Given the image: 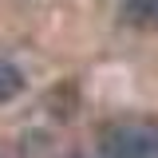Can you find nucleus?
I'll use <instances>...</instances> for the list:
<instances>
[{
	"instance_id": "1",
	"label": "nucleus",
	"mask_w": 158,
	"mask_h": 158,
	"mask_svg": "<svg viewBox=\"0 0 158 158\" xmlns=\"http://www.w3.org/2000/svg\"><path fill=\"white\" fill-rule=\"evenodd\" d=\"M103 158H158V123H107L99 131Z\"/></svg>"
},
{
	"instance_id": "2",
	"label": "nucleus",
	"mask_w": 158,
	"mask_h": 158,
	"mask_svg": "<svg viewBox=\"0 0 158 158\" xmlns=\"http://www.w3.org/2000/svg\"><path fill=\"white\" fill-rule=\"evenodd\" d=\"M24 83H28V79H24V71H20L16 63H12V59H0V107L16 99L20 91H24Z\"/></svg>"
},
{
	"instance_id": "3",
	"label": "nucleus",
	"mask_w": 158,
	"mask_h": 158,
	"mask_svg": "<svg viewBox=\"0 0 158 158\" xmlns=\"http://www.w3.org/2000/svg\"><path fill=\"white\" fill-rule=\"evenodd\" d=\"M123 16L131 24H158V0H127Z\"/></svg>"
}]
</instances>
